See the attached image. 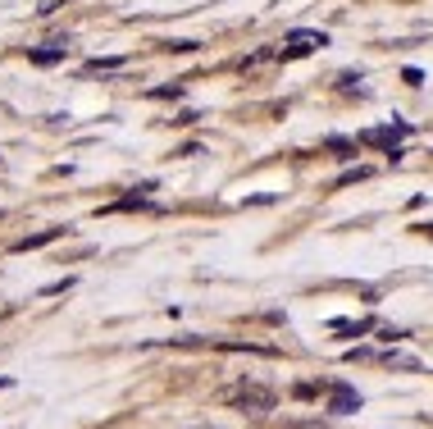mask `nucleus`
I'll return each instance as SVG.
<instances>
[{
  "mask_svg": "<svg viewBox=\"0 0 433 429\" xmlns=\"http://www.w3.org/2000/svg\"><path fill=\"white\" fill-rule=\"evenodd\" d=\"M228 402H233V407H242V411H274V393H269V388H256V384L233 388V393H228Z\"/></svg>",
  "mask_w": 433,
  "mask_h": 429,
  "instance_id": "nucleus-1",
  "label": "nucleus"
},
{
  "mask_svg": "<svg viewBox=\"0 0 433 429\" xmlns=\"http://www.w3.org/2000/svg\"><path fill=\"white\" fill-rule=\"evenodd\" d=\"M328 411H333V416H351V411H360V393L351 384H333L328 388Z\"/></svg>",
  "mask_w": 433,
  "mask_h": 429,
  "instance_id": "nucleus-2",
  "label": "nucleus"
},
{
  "mask_svg": "<svg viewBox=\"0 0 433 429\" xmlns=\"http://www.w3.org/2000/svg\"><path fill=\"white\" fill-rule=\"evenodd\" d=\"M315 46H328V37L324 33H292V51H288V55H306Z\"/></svg>",
  "mask_w": 433,
  "mask_h": 429,
  "instance_id": "nucleus-3",
  "label": "nucleus"
},
{
  "mask_svg": "<svg viewBox=\"0 0 433 429\" xmlns=\"http://www.w3.org/2000/svg\"><path fill=\"white\" fill-rule=\"evenodd\" d=\"M64 229H42V233H33V238H23V243H14V252H37V247H46V243H55Z\"/></svg>",
  "mask_w": 433,
  "mask_h": 429,
  "instance_id": "nucleus-4",
  "label": "nucleus"
},
{
  "mask_svg": "<svg viewBox=\"0 0 433 429\" xmlns=\"http://www.w3.org/2000/svg\"><path fill=\"white\" fill-rule=\"evenodd\" d=\"M55 60H64V46H55V51H33V64H55Z\"/></svg>",
  "mask_w": 433,
  "mask_h": 429,
  "instance_id": "nucleus-5",
  "label": "nucleus"
},
{
  "mask_svg": "<svg viewBox=\"0 0 433 429\" xmlns=\"http://www.w3.org/2000/svg\"><path fill=\"white\" fill-rule=\"evenodd\" d=\"M10 384H14V379H0V388H10Z\"/></svg>",
  "mask_w": 433,
  "mask_h": 429,
  "instance_id": "nucleus-6",
  "label": "nucleus"
}]
</instances>
